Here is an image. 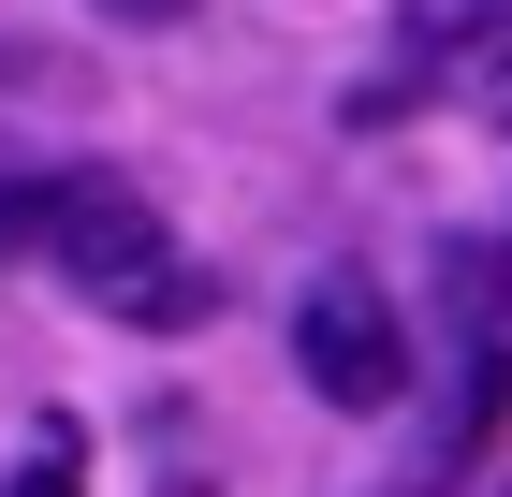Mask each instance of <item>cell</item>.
<instances>
[{
  "label": "cell",
  "mask_w": 512,
  "mask_h": 497,
  "mask_svg": "<svg viewBox=\"0 0 512 497\" xmlns=\"http://www.w3.org/2000/svg\"><path fill=\"white\" fill-rule=\"evenodd\" d=\"M103 15H147V30H161V15H191V0H103Z\"/></svg>",
  "instance_id": "obj_6"
},
{
  "label": "cell",
  "mask_w": 512,
  "mask_h": 497,
  "mask_svg": "<svg viewBox=\"0 0 512 497\" xmlns=\"http://www.w3.org/2000/svg\"><path fill=\"white\" fill-rule=\"evenodd\" d=\"M425 74H439V88H498V74H512V0H483V15H439Z\"/></svg>",
  "instance_id": "obj_3"
},
{
  "label": "cell",
  "mask_w": 512,
  "mask_h": 497,
  "mask_svg": "<svg viewBox=\"0 0 512 497\" xmlns=\"http://www.w3.org/2000/svg\"><path fill=\"white\" fill-rule=\"evenodd\" d=\"M44 264L74 278L103 322H132V337H191L205 307H220V293H205V264L176 249V234H161V205L132 191V176H103V161H88V176H59Z\"/></svg>",
  "instance_id": "obj_1"
},
{
  "label": "cell",
  "mask_w": 512,
  "mask_h": 497,
  "mask_svg": "<svg viewBox=\"0 0 512 497\" xmlns=\"http://www.w3.org/2000/svg\"><path fill=\"white\" fill-rule=\"evenodd\" d=\"M293 366H308L322 410H395L410 395V322H395L381 278H308V307H293Z\"/></svg>",
  "instance_id": "obj_2"
},
{
  "label": "cell",
  "mask_w": 512,
  "mask_h": 497,
  "mask_svg": "<svg viewBox=\"0 0 512 497\" xmlns=\"http://www.w3.org/2000/svg\"><path fill=\"white\" fill-rule=\"evenodd\" d=\"M44 220H59V176L0 161V249H44Z\"/></svg>",
  "instance_id": "obj_4"
},
{
  "label": "cell",
  "mask_w": 512,
  "mask_h": 497,
  "mask_svg": "<svg viewBox=\"0 0 512 497\" xmlns=\"http://www.w3.org/2000/svg\"><path fill=\"white\" fill-rule=\"evenodd\" d=\"M15 497H88V439H74V424H44V439H30Z\"/></svg>",
  "instance_id": "obj_5"
}]
</instances>
